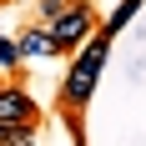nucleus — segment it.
<instances>
[{"label": "nucleus", "mask_w": 146, "mask_h": 146, "mask_svg": "<svg viewBox=\"0 0 146 146\" xmlns=\"http://www.w3.org/2000/svg\"><path fill=\"white\" fill-rule=\"evenodd\" d=\"M20 56H56V40H50V30H30L25 40H20Z\"/></svg>", "instance_id": "nucleus-4"}, {"label": "nucleus", "mask_w": 146, "mask_h": 146, "mask_svg": "<svg viewBox=\"0 0 146 146\" xmlns=\"http://www.w3.org/2000/svg\"><path fill=\"white\" fill-rule=\"evenodd\" d=\"M106 40L111 35H96V40L76 56V66H71V76H66V86H60V96H66V106H86L91 96H96V81H101V66H106Z\"/></svg>", "instance_id": "nucleus-1"}, {"label": "nucleus", "mask_w": 146, "mask_h": 146, "mask_svg": "<svg viewBox=\"0 0 146 146\" xmlns=\"http://www.w3.org/2000/svg\"><path fill=\"white\" fill-rule=\"evenodd\" d=\"M141 5H146V0H121L116 10H111V20H106V35H111V30H121V25H126L136 10H141Z\"/></svg>", "instance_id": "nucleus-5"}, {"label": "nucleus", "mask_w": 146, "mask_h": 146, "mask_svg": "<svg viewBox=\"0 0 146 146\" xmlns=\"http://www.w3.org/2000/svg\"><path fill=\"white\" fill-rule=\"evenodd\" d=\"M0 146H35V136H30V126H5Z\"/></svg>", "instance_id": "nucleus-6"}, {"label": "nucleus", "mask_w": 146, "mask_h": 146, "mask_svg": "<svg viewBox=\"0 0 146 146\" xmlns=\"http://www.w3.org/2000/svg\"><path fill=\"white\" fill-rule=\"evenodd\" d=\"M15 60H20V45H15V40H0V66H15Z\"/></svg>", "instance_id": "nucleus-7"}, {"label": "nucleus", "mask_w": 146, "mask_h": 146, "mask_svg": "<svg viewBox=\"0 0 146 146\" xmlns=\"http://www.w3.org/2000/svg\"><path fill=\"white\" fill-rule=\"evenodd\" d=\"M86 35H91V5H66V10L50 20V40H56V50L86 45Z\"/></svg>", "instance_id": "nucleus-2"}, {"label": "nucleus", "mask_w": 146, "mask_h": 146, "mask_svg": "<svg viewBox=\"0 0 146 146\" xmlns=\"http://www.w3.org/2000/svg\"><path fill=\"white\" fill-rule=\"evenodd\" d=\"M30 116H35V101L25 91H15V86L0 91V131L5 126H30Z\"/></svg>", "instance_id": "nucleus-3"}, {"label": "nucleus", "mask_w": 146, "mask_h": 146, "mask_svg": "<svg viewBox=\"0 0 146 146\" xmlns=\"http://www.w3.org/2000/svg\"><path fill=\"white\" fill-rule=\"evenodd\" d=\"M40 10H45V15H50V20H56V15H60V10H66V0H40Z\"/></svg>", "instance_id": "nucleus-8"}]
</instances>
